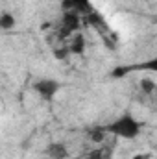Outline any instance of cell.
I'll list each match as a JSON object with an SVG mask.
<instances>
[{
  "instance_id": "6da1fadb",
  "label": "cell",
  "mask_w": 157,
  "mask_h": 159,
  "mask_svg": "<svg viewBox=\"0 0 157 159\" xmlns=\"http://www.w3.org/2000/svg\"><path fill=\"white\" fill-rule=\"evenodd\" d=\"M105 131L113 133L115 137H122V139H135L141 133V122L133 119L131 115H124L118 120H115L111 126H107Z\"/></svg>"
},
{
  "instance_id": "7a4b0ae2",
  "label": "cell",
  "mask_w": 157,
  "mask_h": 159,
  "mask_svg": "<svg viewBox=\"0 0 157 159\" xmlns=\"http://www.w3.org/2000/svg\"><path fill=\"white\" fill-rule=\"evenodd\" d=\"M34 89L35 93L39 94L43 100H54V96L57 94L59 91V83L56 80H50V78H44V80H39L34 83Z\"/></svg>"
},
{
  "instance_id": "3957f363",
  "label": "cell",
  "mask_w": 157,
  "mask_h": 159,
  "mask_svg": "<svg viewBox=\"0 0 157 159\" xmlns=\"http://www.w3.org/2000/svg\"><path fill=\"white\" fill-rule=\"evenodd\" d=\"M44 154H46V157L48 159H69L70 157L67 144H65V143H59V141L50 143V144L46 146Z\"/></svg>"
},
{
  "instance_id": "277c9868",
  "label": "cell",
  "mask_w": 157,
  "mask_h": 159,
  "mask_svg": "<svg viewBox=\"0 0 157 159\" xmlns=\"http://www.w3.org/2000/svg\"><path fill=\"white\" fill-rule=\"evenodd\" d=\"M79 24H81L79 13H76V11H67V13L63 15V30H65L69 35H72V34L78 32Z\"/></svg>"
},
{
  "instance_id": "5b68a950",
  "label": "cell",
  "mask_w": 157,
  "mask_h": 159,
  "mask_svg": "<svg viewBox=\"0 0 157 159\" xmlns=\"http://www.w3.org/2000/svg\"><path fill=\"white\" fill-rule=\"evenodd\" d=\"M69 50L67 52H72V54H81L83 50H85V39H83V35L81 34H72L70 37H69V46H67Z\"/></svg>"
},
{
  "instance_id": "8992f818",
  "label": "cell",
  "mask_w": 157,
  "mask_h": 159,
  "mask_svg": "<svg viewBox=\"0 0 157 159\" xmlns=\"http://www.w3.org/2000/svg\"><path fill=\"white\" fill-rule=\"evenodd\" d=\"M65 6L69 7V11H76L79 15L91 11V0H65Z\"/></svg>"
},
{
  "instance_id": "52a82bcc",
  "label": "cell",
  "mask_w": 157,
  "mask_h": 159,
  "mask_svg": "<svg viewBox=\"0 0 157 159\" xmlns=\"http://www.w3.org/2000/svg\"><path fill=\"white\" fill-rule=\"evenodd\" d=\"M17 26V19L11 11H2L0 13V32H11Z\"/></svg>"
},
{
  "instance_id": "ba28073f",
  "label": "cell",
  "mask_w": 157,
  "mask_h": 159,
  "mask_svg": "<svg viewBox=\"0 0 157 159\" xmlns=\"http://www.w3.org/2000/svg\"><path fill=\"white\" fill-rule=\"evenodd\" d=\"M155 81L152 78H142L141 80V91L144 93V94H154L155 93Z\"/></svg>"
},
{
  "instance_id": "9c48e42d",
  "label": "cell",
  "mask_w": 157,
  "mask_h": 159,
  "mask_svg": "<svg viewBox=\"0 0 157 159\" xmlns=\"http://www.w3.org/2000/svg\"><path fill=\"white\" fill-rule=\"evenodd\" d=\"M105 133H107L105 129H102V128H100V129H98V128H94V129L89 133V139H91L92 143H102V141L105 139Z\"/></svg>"
},
{
  "instance_id": "30bf717a",
  "label": "cell",
  "mask_w": 157,
  "mask_h": 159,
  "mask_svg": "<svg viewBox=\"0 0 157 159\" xmlns=\"http://www.w3.org/2000/svg\"><path fill=\"white\" fill-rule=\"evenodd\" d=\"M154 156L152 154H137V156H133L131 159H152Z\"/></svg>"
},
{
  "instance_id": "8fae6325",
  "label": "cell",
  "mask_w": 157,
  "mask_h": 159,
  "mask_svg": "<svg viewBox=\"0 0 157 159\" xmlns=\"http://www.w3.org/2000/svg\"><path fill=\"white\" fill-rule=\"evenodd\" d=\"M69 159H83V157H69Z\"/></svg>"
}]
</instances>
